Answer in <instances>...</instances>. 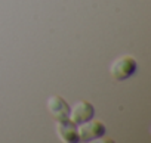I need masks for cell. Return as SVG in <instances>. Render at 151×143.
<instances>
[{
    "instance_id": "1",
    "label": "cell",
    "mask_w": 151,
    "mask_h": 143,
    "mask_svg": "<svg viewBox=\"0 0 151 143\" xmlns=\"http://www.w3.org/2000/svg\"><path fill=\"white\" fill-rule=\"evenodd\" d=\"M135 71H136V60L132 56H120L110 66V74L117 81L130 78L135 74Z\"/></svg>"
},
{
    "instance_id": "2",
    "label": "cell",
    "mask_w": 151,
    "mask_h": 143,
    "mask_svg": "<svg viewBox=\"0 0 151 143\" xmlns=\"http://www.w3.org/2000/svg\"><path fill=\"white\" fill-rule=\"evenodd\" d=\"M77 136L79 142H91L95 139H101L105 136V125L101 121H85L82 124H77Z\"/></svg>"
},
{
    "instance_id": "3",
    "label": "cell",
    "mask_w": 151,
    "mask_h": 143,
    "mask_svg": "<svg viewBox=\"0 0 151 143\" xmlns=\"http://www.w3.org/2000/svg\"><path fill=\"white\" fill-rule=\"evenodd\" d=\"M95 115V108L92 103L86 100H79L77 103H74L73 108H70V117L68 120L73 121L74 124H82L85 121L92 120Z\"/></svg>"
},
{
    "instance_id": "4",
    "label": "cell",
    "mask_w": 151,
    "mask_h": 143,
    "mask_svg": "<svg viewBox=\"0 0 151 143\" xmlns=\"http://www.w3.org/2000/svg\"><path fill=\"white\" fill-rule=\"evenodd\" d=\"M47 111L56 121H64L70 117V106L61 96H50L47 99Z\"/></svg>"
},
{
    "instance_id": "5",
    "label": "cell",
    "mask_w": 151,
    "mask_h": 143,
    "mask_svg": "<svg viewBox=\"0 0 151 143\" xmlns=\"http://www.w3.org/2000/svg\"><path fill=\"white\" fill-rule=\"evenodd\" d=\"M56 134L64 143H77L79 136H77V124H74L70 120L58 121L56 124Z\"/></svg>"
}]
</instances>
